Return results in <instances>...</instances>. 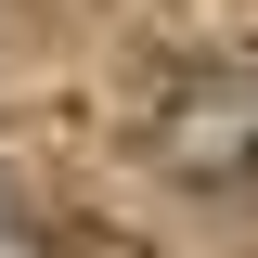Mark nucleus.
Listing matches in <instances>:
<instances>
[{
	"mask_svg": "<svg viewBox=\"0 0 258 258\" xmlns=\"http://www.w3.org/2000/svg\"><path fill=\"white\" fill-rule=\"evenodd\" d=\"M155 142H168L181 181H245V168H258V91H207V103H181Z\"/></svg>",
	"mask_w": 258,
	"mask_h": 258,
	"instance_id": "1",
	"label": "nucleus"
}]
</instances>
